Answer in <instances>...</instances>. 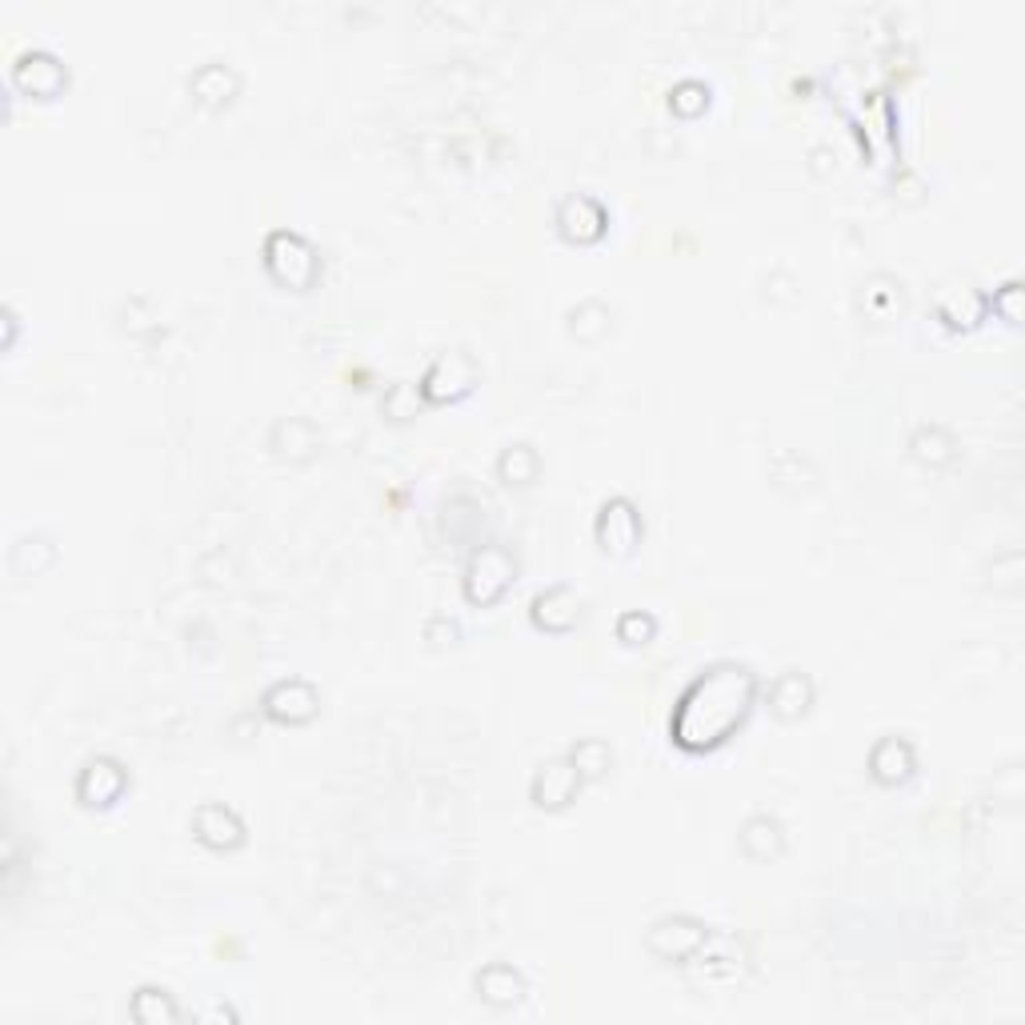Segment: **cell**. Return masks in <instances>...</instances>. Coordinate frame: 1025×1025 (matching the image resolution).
<instances>
[{
	"label": "cell",
	"instance_id": "12",
	"mask_svg": "<svg viewBox=\"0 0 1025 1025\" xmlns=\"http://www.w3.org/2000/svg\"><path fill=\"white\" fill-rule=\"evenodd\" d=\"M534 469H537V460H534V453L525 449V445H517V449H509L501 457V473L509 477V482H517V485L529 482V477H534Z\"/></svg>",
	"mask_w": 1025,
	"mask_h": 1025
},
{
	"label": "cell",
	"instance_id": "7",
	"mask_svg": "<svg viewBox=\"0 0 1025 1025\" xmlns=\"http://www.w3.org/2000/svg\"><path fill=\"white\" fill-rule=\"evenodd\" d=\"M121 785H125V774H121L113 762H93L81 777L84 806H108V801L121 794Z\"/></svg>",
	"mask_w": 1025,
	"mask_h": 1025
},
{
	"label": "cell",
	"instance_id": "10",
	"mask_svg": "<svg viewBox=\"0 0 1025 1025\" xmlns=\"http://www.w3.org/2000/svg\"><path fill=\"white\" fill-rule=\"evenodd\" d=\"M769 705H774L777 717H797V713H806L809 681L801 677V673H785V677H777L774 690H769Z\"/></svg>",
	"mask_w": 1025,
	"mask_h": 1025
},
{
	"label": "cell",
	"instance_id": "6",
	"mask_svg": "<svg viewBox=\"0 0 1025 1025\" xmlns=\"http://www.w3.org/2000/svg\"><path fill=\"white\" fill-rule=\"evenodd\" d=\"M265 705H269V713L277 722H304V717H313L317 697L304 681H281V685L265 697Z\"/></svg>",
	"mask_w": 1025,
	"mask_h": 1025
},
{
	"label": "cell",
	"instance_id": "8",
	"mask_svg": "<svg viewBox=\"0 0 1025 1025\" xmlns=\"http://www.w3.org/2000/svg\"><path fill=\"white\" fill-rule=\"evenodd\" d=\"M534 618L541 629H553V633H566L577 621V597L569 589H549L534 601Z\"/></svg>",
	"mask_w": 1025,
	"mask_h": 1025
},
{
	"label": "cell",
	"instance_id": "5",
	"mask_svg": "<svg viewBox=\"0 0 1025 1025\" xmlns=\"http://www.w3.org/2000/svg\"><path fill=\"white\" fill-rule=\"evenodd\" d=\"M577 781H581V774H577V765H569V762H553V765H545L541 774H537V781H534V797H537V806H545V809H561L573 797V789H577Z\"/></svg>",
	"mask_w": 1025,
	"mask_h": 1025
},
{
	"label": "cell",
	"instance_id": "2",
	"mask_svg": "<svg viewBox=\"0 0 1025 1025\" xmlns=\"http://www.w3.org/2000/svg\"><path fill=\"white\" fill-rule=\"evenodd\" d=\"M705 945V930L690 918H665L649 930V950L665 957V962H681Z\"/></svg>",
	"mask_w": 1025,
	"mask_h": 1025
},
{
	"label": "cell",
	"instance_id": "1",
	"mask_svg": "<svg viewBox=\"0 0 1025 1025\" xmlns=\"http://www.w3.org/2000/svg\"><path fill=\"white\" fill-rule=\"evenodd\" d=\"M749 705H754V673L742 665H717L685 690L673 713V737L685 749H710L729 737L733 725L745 722Z\"/></svg>",
	"mask_w": 1025,
	"mask_h": 1025
},
{
	"label": "cell",
	"instance_id": "13",
	"mask_svg": "<svg viewBox=\"0 0 1025 1025\" xmlns=\"http://www.w3.org/2000/svg\"><path fill=\"white\" fill-rule=\"evenodd\" d=\"M649 633H653V621H649V618H638V613H629V618H621V641H629V645H638V641H645Z\"/></svg>",
	"mask_w": 1025,
	"mask_h": 1025
},
{
	"label": "cell",
	"instance_id": "3",
	"mask_svg": "<svg viewBox=\"0 0 1025 1025\" xmlns=\"http://www.w3.org/2000/svg\"><path fill=\"white\" fill-rule=\"evenodd\" d=\"M557 225H561V232H566L569 241H597L601 229H605V213H601V205L593 197H569L561 205Z\"/></svg>",
	"mask_w": 1025,
	"mask_h": 1025
},
{
	"label": "cell",
	"instance_id": "9",
	"mask_svg": "<svg viewBox=\"0 0 1025 1025\" xmlns=\"http://www.w3.org/2000/svg\"><path fill=\"white\" fill-rule=\"evenodd\" d=\"M197 834H200V841H209V846H217V849L237 846V841H241V821H237L229 809L205 806L197 814Z\"/></svg>",
	"mask_w": 1025,
	"mask_h": 1025
},
{
	"label": "cell",
	"instance_id": "11",
	"mask_svg": "<svg viewBox=\"0 0 1025 1025\" xmlns=\"http://www.w3.org/2000/svg\"><path fill=\"white\" fill-rule=\"evenodd\" d=\"M573 765H577V774H586V777L605 774L609 769V745L605 742H581L573 749Z\"/></svg>",
	"mask_w": 1025,
	"mask_h": 1025
},
{
	"label": "cell",
	"instance_id": "4",
	"mask_svg": "<svg viewBox=\"0 0 1025 1025\" xmlns=\"http://www.w3.org/2000/svg\"><path fill=\"white\" fill-rule=\"evenodd\" d=\"M597 537L605 549L613 553H629L633 541H638V517H633V505L629 501H609L601 509V521H597Z\"/></svg>",
	"mask_w": 1025,
	"mask_h": 1025
}]
</instances>
